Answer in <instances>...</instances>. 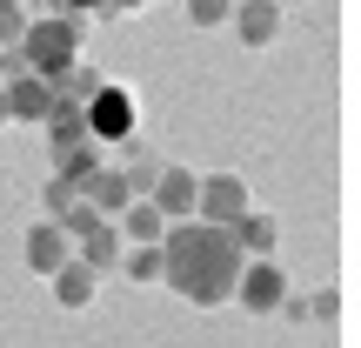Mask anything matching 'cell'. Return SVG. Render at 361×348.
Returning a JSON list of instances; mask_svg holds the SVG:
<instances>
[{"mask_svg":"<svg viewBox=\"0 0 361 348\" xmlns=\"http://www.w3.org/2000/svg\"><path fill=\"white\" fill-rule=\"evenodd\" d=\"M194 194H201V174H194V168H174V161H168V168L154 174V188H147V201H154L168 221H188V215H194Z\"/></svg>","mask_w":361,"mask_h":348,"instance_id":"cell-8","label":"cell"},{"mask_svg":"<svg viewBox=\"0 0 361 348\" xmlns=\"http://www.w3.org/2000/svg\"><path fill=\"white\" fill-rule=\"evenodd\" d=\"M234 301H241L247 315H281V301H288V268L274 255H255V261H241V282H234Z\"/></svg>","mask_w":361,"mask_h":348,"instance_id":"cell-4","label":"cell"},{"mask_svg":"<svg viewBox=\"0 0 361 348\" xmlns=\"http://www.w3.org/2000/svg\"><path fill=\"white\" fill-rule=\"evenodd\" d=\"M7 114H13V121H34V128H40V121L54 114V80L27 74V67H20V74H7Z\"/></svg>","mask_w":361,"mask_h":348,"instance_id":"cell-9","label":"cell"},{"mask_svg":"<svg viewBox=\"0 0 361 348\" xmlns=\"http://www.w3.org/2000/svg\"><path fill=\"white\" fill-rule=\"evenodd\" d=\"M228 13H234V0H188V20L194 27H221Z\"/></svg>","mask_w":361,"mask_h":348,"instance_id":"cell-21","label":"cell"},{"mask_svg":"<svg viewBox=\"0 0 361 348\" xmlns=\"http://www.w3.org/2000/svg\"><path fill=\"white\" fill-rule=\"evenodd\" d=\"M241 248H234L228 228H214V221H168V234H161V282L174 288L180 301H194V308H221V301H234V282H241Z\"/></svg>","mask_w":361,"mask_h":348,"instance_id":"cell-1","label":"cell"},{"mask_svg":"<svg viewBox=\"0 0 361 348\" xmlns=\"http://www.w3.org/2000/svg\"><path fill=\"white\" fill-rule=\"evenodd\" d=\"M0 128H13V114H7V80H0Z\"/></svg>","mask_w":361,"mask_h":348,"instance_id":"cell-26","label":"cell"},{"mask_svg":"<svg viewBox=\"0 0 361 348\" xmlns=\"http://www.w3.org/2000/svg\"><path fill=\"white\" fill-rule=\"evenodd\" d=\"M128 282H161V241H134V255H121Z\"/></svg>","mask_w":361,"mask_h":348,"instance_id":"cell-16","label":"cell"},{"mask_svg":"<svg viewBox=\"0 0 361 348\" xmlns=\"http://www.w3.org/2000/svg\"><path fill=\"white\" fill-rule=\"evenodd\" d=\"M308 315L314 322H341V288H322V295L308 301Z\"/></svg>","mask_w":361,"mask_h":348,"instance_id":"cell-22","label":"cell"},{"mask_svg":"<svg viewBox=\"0 0 361 348\" xmlns=\"http://www.w3.org/2000/svg\"><path fill=\"white\" fill-rule=\"evenodd\" d=\"M47 282H54V301H61V308H74V315H80V308H94V295H101V275H94L80 255L67 261V268H54Z\"/></svg>","mask_w":361,"mask_h":348,"instance_id":"cell-10","label":"cell"},{"mask_svg":"<svg viewBox=\"0 0 361 348\" xmlns=\"http://www.w3.org/2000/svg\"><path fill=\"white\" fill-rule=\"evenodd\" d=\"M80 128H87L94 148H121L141 134V101H134V88H121V80H101V88L80 101Z\"/></svg>","mask_w":361,"mask_h":348,"instance_id":"cell-3","label":"cell"},{"mask_svg":"<svg viewBox=\"0 0 361 348\" xmlns=\"http://www.w3.org/2000/svg\"><path fill=\"white\" fill-rule=\"evenodd\" d=\"M74 201H80V188H74V181H67V174H47V188H40V208H47V221H61Z\"/></svg>","mask_w":361,"mask_h":348,"instance_id":"cell-18","label":"cell"},{"mask_svg":"<svg viewBox=\"0 0 361 348\" xmlns=\"http://www.w3.org/2000/svg\"><path fill=\"white\" fill-rule=\"evenodd\" d=\"M20 255H27V268L47 282L54 268H67V261H74V234H67L61 221H34V228H27V241H20Z\"/></svg>","mask_w":361,"mask_h":348,"instance_id":"cell-6","label":"cell"},{"mask_svg":"<svg viewBox=\"0 0 361 348\" xmlns=\"http://www.w3.org/2000/svg\"><path fill=\"white\" fill-rule=\"evenodd\" d=\"M87 7H107V0H61V13H87Z\"/></svg>","mask_w":361,"mask_h":348,"instance_id":"cell-25","label":"cell"},{"mask_svg":"<svg viewBox=\"0 0 361 348\" xmlns=\"http://www.w3.org/2000/svg\"><path fill=\"white\" fill-rule=\"evenodd\" d=\"M121 148H128V168H121V174H128V194H147V188H154V174H161V161L147 155L141 141H121Z\"/></svg>","mask_w":361,"mask_h":348,"instance_id":"cell-15","label":"cell"},{"mask_svg":"<svg viewBox=\"0 0 361 348\" xmlns=\"http://www.w3.org/2000/svg\"><path fill=\"white\" fill-rule=\"evenodd\" d=\"M234 34H241V47H274L281 40V0H234Z\"/></svg>","mask_w":361,"mask_h":348,"instance_id":"cell-7","label":"cell"},{"mask_svg":"<svg viewBox=\"0 0 361 348\" xmlns=\"http://www.w3.org/2000/svg\"><path fill=\"white\" fill-rule=\"evenodd\" d=\"M20 67L27 74H40V80H61L67 67L80 61V20L74 13H47V20H27V34H20Z\"/></svg>","mask_w":361,"mask_h":348,"instance_id":"cell-2","label":"cell"},{"mask_svg":"<svg viewBox=\"0 0 361 348\" xmlns=\"http://www.w3.org/2000/svg\"><path fill=\"white\" fill-rule=\"evenodd\" d=\"M228 234H234V248H241L247 261H255V255H274V241H281V228H274V215H255V208H247V215L234 221Z\"/></svg>","mask_w":361,"mask_h":348,"instance_id":"cell-13","label":"cell"},{"mask_svg":"<svg viewBox=\"0 0 361 348\" xmlns=\"http://www.w3.org/2000/svg\"><path fill=\"white\" fill-rule=\"evenodd\" d=\"M7 74H20V54H13V47H0V80H7Z\"/></svg>","mask_w":361,"mask_h":348,"instance_id":"cell-23","label":"cell"},{"mask_svg":"<svg viewBox=\"0 0 361 348\" xmlns=\"http://www.w3.org/2000/svg\"><path fill=\"white\" fill-rule=\"evenodd\" d=\"M121 234H128V241H161V234H168V215H161L147 194H134V201L121 208Z\"/></svg>","mask_w":361,"mask_h":348,"instance_id":"cell-14","label":"cell"},{"mask_svg":"<svg viewBox=\"0 0 361 348\" xmlns=\"http://www.w3.org/2000/svg\"><path fill=\"white\" fill-rule=\"evenodd\" d=\"M80 201H87V208H101V215L114 221L121 208L134 201V194H128V174H121V168H107V161H101V168H94L87 181H80Z\"/></svg>","mask_w":361,"mask_h":348,"instance_id":"cell-11","label":"cell"},{"mask_svg":"<svg viewBox=\"0 0 361 348\" xmlns=\"http://www.w3.org/2000/svg\"><path fill=\"white\" fill-rule=\"evenodd\" d=\"M141 7H147V0H107L101 13H141Z\"/></svg>","mask_w":361,"mask_h":348,"instance_id":"cell-24","label":"cell"},{"mask_svg":"<svg viewBox=\"0 0 361 348\" xmlns=\"http://www.w3.org/2000/svg\"><path fill=\"white\" fill-rule=\"evenodd\" d=\"M101 221H107L101 208H87V201H74V208H67V215H61V228H67V234H74V241H80V234H94V228H101Z\"/></svg>","mask_w":361,"mask_h":348,"instance_id":"cell-20","label":"cell"},{"mask_svg":"<svg viewBox=\"0 0 361 348\" xmlns=\"http://www.w3.org/2000/svg\"><path fill=\"white\" fill-rule=\"evenodd\" d=\"M255 208L241 174H201V194H194V221H214V228H234V221Z\"/></svg>","mask_w":361,"mask_h":348,"instance_id":"cell-5","label":"cell"},{"mask_svg":"<svg viewBox=\"0 0 361 348\" xmlns=\"http://www.w3.org/2000/svg\"><path fill=\"white\" fill-rule=\"evenodd\" d=\"M94 88H101V74H94V67H80V61H74V67H67V74H61V80H54V94H61V101H74V107H80V101H87V94H94Z\"/></svg>","mask_w":361,"mask_h":348,"instance_id":"cell-17","label":"cell"},{"mask_svg":"<svg viewBox=\"0 0 361 348\" xmlns=\"http://www.w3.org/2000/svg\"><path fill=\"white\" fill-rule=\"evenodd\" d=\"M74 255L87 261L94 275H107V268H121V255H128V234H121L114 221H101L94 234H80V241H74Z\"/></svg>","mask_w":361,"mask_h":348,"instance_id":"cell-12","label":"cell"},{"mask_svg":"<svg viewBox=\"0 0 361 348\" xmlns=\"http://www.w3.org/2000/svg\"><path fill=\"white\" fill-rule=\"evenodd\" d=\"M27 20H34V13H27L20 0H0V47H20V34H27Z\"/></svg>","mask_w":361,"mask_h":348,"instance_id":"cell-19","label":"cell"}]
</instances>
